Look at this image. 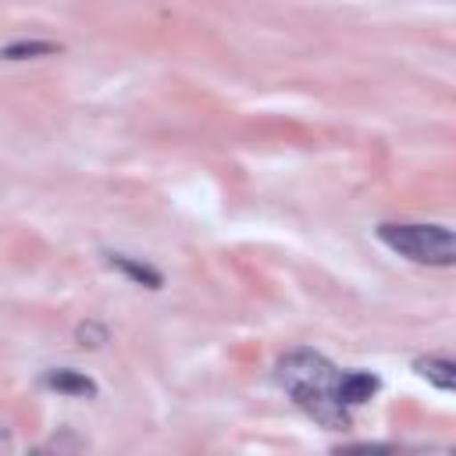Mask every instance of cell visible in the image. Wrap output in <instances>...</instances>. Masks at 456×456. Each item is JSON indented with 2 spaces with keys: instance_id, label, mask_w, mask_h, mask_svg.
<instances>
[{
  "instance_id": "obj_2",
  "label": "cell",
  "mask_w": 456,
  "mask_h": 456,
  "mask_svg": "<svg viewBox=\"0 0 456 456\" xmlns=\"http://www.w3.org/2000/svg\"><path fill=\"white\" fill-rule=\"evenodd\" d=\"M378 239L424 267H452L456 264V239L445 224H378Z\"/></svg>"
},
{
  "instance_id": "obj_7",
  "label": "cell",
  "mask_w": 456,
  "mask_h": 456,
  "mask_svg": "<svg viewBox=\"0 0 456 456\" xmlns=\"http://www.w3.org/2000/svg\"><path fill=\"white\" fill-rule=\"evenodd\" d=\"M50 53H61V46L57 43H46V39H32V43L18 39V43H7L0 50L4 61H28V57H50Z\"/></svg>"
},
{
  "instance_id": "obj_6",
  "label": "cell",
  "mask_w": 456,
  "mask_h": 456,
  "mask_svg": "<svg viewBox=\"0 0 456 456\" xmlns=\"http://www.w3.org/2000/svg\"><path fill=\"white\" fill-rule=\"evenodd\" d=\"M413 370H417L420 378H428V381H431L435 388H442V392H452V388H456V363L445 360V356H424V360L413 363Z\"/></svg>"
},
{
  "instance_id": "obj_4",
  "label": "cell",
  "mask_w": 456,
  "mask_h": 456,
  "mask_svg": "<svg viewBox=\"0 0 456 456\" xmlns=\"http://www.w3.org/2000/svg\"><path fill=\"white\" fill-rule=\"evenodd\" d=\"M378 378L370 374V370H338V399H342V406H363L374 392H378Z\"/></svg>"
},
{
  "instance_id": "obj_8",
  "label": "cell",
  "mask_w": 456,
  "mask_h": 456,
  "mask_svg": "<svg viewBox=\"0 0 456 456\" xmlns=\"http://www.w3.org/2000/svg\"><path fill=\"white\" fill-rule=\"evenodd\" d=\"M75 338H78V346H89V349H96L100 342H107V328H100V324H78V331H75Z\"/></svg>"
},
{
  "instance_id": "obj_9",
  "label": "cell",
  "mask_w": 456,
  "mask_h": 456,
  "mask_svg": "<svg viewBox=\"0 0 456 456\" xmlns=\"http://www.w3.org/2000/svg\"><path fill=\"white\" fill-rule=\"evenodd\" d=\"M11 449H14V442H11V435L0 428V452H11Z\"/></svg>"
},
{
  "instance_id": "obj_1",
  "label": "cell",
  "mask_w": 456,
  "mask_h": 456,
  "mask_svg": "<svg viewBox=\"0 0 456 456\" xmlns=\"http://www.w3.org/2000/svg\"><path fill=\"white\" fill-rule=\"evenodd\" d=\"M274 381L321 428H328V431L349 428V406H342V399H338V370L321 353H314V349L285 353L274 367Z\"/></svg>"
},
{
  "instance_id": "obj_3",
  "label": "cell",
  "mask_w": 456,
  "mask_h": 456,
  "mask_svg": "<svg viewBox=\"0 0 456 456\" xmlns=\"http://www.w3.org/2000/svg\"><path fill=\"white\" fill-rule=\"evenodd\" d=\"M43 385L57 395H75V399H96V381L75 367H61V370H46L43 374Z\"/></svg>"
},
{
  "instance_id": "obj_5",
  "label": "cell",
  "mask_w": 456,
  "mask_h": 456,
  "mask_svg": "<svg viewBox=\"0 0 456 456\" xmlns=\"http://www.w3.org/2000/svg\"><path fill=\"white\" fill-rule=\"evenodd\" d=\"M103 256H107V264H110L114 271H121V274L132 278L135 285H146V289H160V285H164V274H160L157 267L135 260V256H125V253H103Z\"/></svg>"
}]
</instances>
